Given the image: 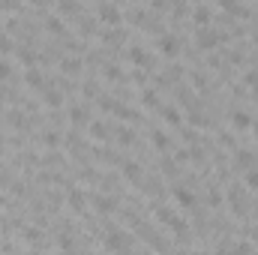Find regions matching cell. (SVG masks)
I'll use <instances>...</instances> for the list:
<instances>
[{"label":"cell","instance_id":"37","mask_svg":"<svg viewBox=\"0 0 258 255\" xmlns=\"http://www.w3.org/2000/svg\"><path fill=\"white\" fill-rule=\"evenodd\" d=\"M243 81H246V84H252V87H258V69H249V72L243 75Z\"/></svg>","mask_w":258,"mask_h":255},{"label":"cell","instance_id":"18","mask_svg":"<svg viewBox=\"0 0 258 255\" xmlns=\"http://www.w3.org/2000/svg\"><path fill=\"white\" fill-rule=\"evenodd\" d=\"M87 117H90V114H87L84 105H72V108H69V120H72L75 126H78V123H87Z\"/></svg>","mask_w":258,"mask_h":255},{"label":"cell","instance_id":"19","mask_svg":"<svg viewBox=\"0 0 258 255\" xmlns=\"http://www.w3.org/2000/svg\"><path fill=\"white\" fill-rule=\"evenodd\" d=\"M90 135H93L96 141H105V138H108V126H105L102 120H90Z\"/></svg>","mask_w":258,"mask_h":255},{"label":"cell","instance_id":"41","mask_svg":"<svg viewBox=\"0 0 258 255\" xmlns=\"http://www.w3.org/2000/svg\"><path fill=\"white\" fill-rule=\"evenodd\" d=\"M144 255H150V252H144Z\"/></svg>","mask_w":258,"mask_h":255},{"label":"cell","instance_id":"3","mask_svg":"<svg viewBox=\"0 0 258 255\" xmlns=\"http://www.w3.org/2000/svg\"><path fill=\"white\" fill-rule=\"evenodd\" d=\"M96 15H99V21H102L105 27H120V24H123V12H120L114 3H102V6L96 9Z\"/></svg>","mask_w":258,"mask_h":255},{"label":"cell","instance_id":"31","mask_svg":"<svg viewBox=\"0 0 258 255\" xmlns=\"http://www.w3.org/2000/svg\"><path fill=\"white\" fill-rule=\"evenodd\" d=\"M189 123H192V126H207V117L198 114V111H192V114H189Z\"/></svg>","mask_w":258,"mask_h":255},{"label":"cell","instance_id":"6","mask_svg":"<svg viewBox=\"0 0 258 255\" xmlns=\"http://www.w3.org/2000/svg\"><path fill=\"white\" fill-rule=\"evenodd\" d=\"M129 60H132V63H135L138 69H144V66L150 63V54H147V51H144L141 45H129Z\"/></svg>","mask_w":258,"mask_h":255},{"label":"cell","instance_id":"20","mask_svg":"<svg viewBox=\"0 0 258 255\" xmlns=\"http://www.w3.org/2000/svg\"><path fill=\"white\" fill-rule=\"evenodd\" d=\"M24 81H27L30 87H42V84H45V78H42L39 69H27V72H24Z\"/></svg>","mask_w":258,"mask_h":255},{"label":"cell","instance_id":"23","mask_svg":"<svg viewBox=\"0 0 258 255\" xmlns=\"http://www.w3.org/2000/svg\"><path fill=\"white\" fill-rule=\"evenodd\" d=\"M102 75H105L108 81H120V78H123V72H120V66H117V63H108V66L102 69Z\"/></svg>","mask_w":258,"mask_h":255},{"label":"cell","instance_id":"34","mask_svg":"<svg viewBox=\"0 0 258 255\" xmlns=\"http://www.w3.org/2000/svg\"><path fill=\"white\" fill-rule=\"evenodd\" d=\"M57 12H81L78 3H57Z\"/></svg>","mask_w":258,"mask_h":255},{"label":"cell","instance_id":"11","mask_svg":"<svg viewBox=\"0 0 258 255\" xmlns=\"http://www.w3.org/2000/svg\"><path fill=\"white\" fill-rule=\"evenodd\" d=\"M123 177H129L132 183H141V165H138V162H132V159H129V162H123Z\"/></svg>","mask_w":258,"mask_h":255},{"label":"cell","instance_id":"21","mask_svg":"<svg viewBox=\"0 0 258 255\" xmlns=\"http://www.w3.org/2000/svg\"><path fill=\"white\" fill-rule=\"evenodd\" d=\"M150 141H153V147H156V150H162V153L168 150V135H165L162 129H156V132L150 135Z\"/></svg>","mask_w":258,"mask_h":255},{"label":"cell","instance_id":"32","mask_svg":"<svg viewBox=\"0 0 258 255\" xmlns=\"http://www.w3.org/2000/svg\"><path fill=\"white\" fill-rule=\"evenodd\" d=\"M24 237H27V243H39V228H24Z\"/></svg>","mask_w":258,"mask_h":255},{"label":"cell","instance_id":"16","mask_svg":"<svg viewBox=\"0 0 258 255\" xmlns=\"http://www.w3.org/2000/svg\"><path fill=\"white\" fill-rule=\"evenodd\" d=\"M162 120H165L168 126H180V120H183V114H180L177 108H171V105H165V108H162Z\"/></svg>","mask_w":258,"mask_h":255},{"label":"cell","instance_id":"35","mask_svg":"<svg viewBox=\"0 0 258 255\" xmlns=\"http://www.w3.org/2000/svg\"><path fill=\"white\" fill-rule=\"evenodd\" d=\"M96 30V21L93 18H81V33H93Z\"/></svg>","mask_w":258,"mask_h":255},{"label":"cell","instance_id":"14","mask_svg":"<svg viewBox=\"0 0 258 255\" xmlns=\"http://www.w3.org/2000/svg\"><path fill=\"white\" fill-rule=\"evenodd\" d=\"M18 57H21V63H24L27 69H33V63H36V51H33L30 45H18Z\"/></svg>","mask_w":258,"mask_h":255},{"label":"cell","instance_id":"13","mask_svg":"<svg viewBox=\"0 0 258 255\" xmlns=\"http://www.w3.org/2000/svg\"><path fill=\"white\" fill-rule=\"evenodd\" d=\"M192 18H195L201 27H210V18H213V12H210V6H195Z\"/></svg>","mask_w":258,"mask_h":255},{"label":"cell","instance_id":"15","mask_svg":"<svg viewBox=\"0 0 258 255\" xmlns=\"http://www.w3.org/2000/svg\"><path fill=\"white\" fill-rule=\"evenodd\" d=\"M60 69H63L66 75H78V72H81V60H78V57H63V60H60Z\"/></svg>","mask_w":258,"mask_h":255},{"label":"cell","instance_id":"26","mask_svg":"<svg viewBox=\"0 0 258 255\" xmlns=\"http://www.w3.org/2000/svg\"><path fill=\"white\" fill-rule=\"evenodd\" d=\"M231 255H252V243L237 240V243H234V249H231Z\"/></svg>","mask_w":258,"mask_h":255},{"label":"cell","instance_id":"7","mask_svg":"<svg viewBox=\"0 0 258 255\" xmlns=\"http://www.w3.org/2000/svg\"><path fill=\"white\" fill-rule=\"evenodd\" d=\"M252 123H255V120H252L249 111H234V114H231V126H234V129H252Z\"/></svg>","mask_w":258,"mask_h":255},{"label":"cell","instance_id":"2","mask_svg":"<svg viewBox=\"0 0 258 255\" xmlns=\"http://www.w3.org/2000/svg\"><path fill=\"white\" fill-rule=\"evenodd\" d=\"M156 216H159L162 225H171L180 237H186V222L177 216V210H171V207H156Z\"/></svg>","mask_w":258,"mask_h":255},{"label":"cell","instance_id":"8","mask_svg":"<svg viewBox=\"0 0 258 255\" xmlns=\"http://www.w3.org/2000/svg\"><path fill=\"white\" fill-rule=\"evenodd\" d=\"M171 192H174V201H177L180 207H192V204H195V195H192L186 186H174Z\"/></svg>","mask_w":258,"mask_h":255},{"label":"cell","instance_id":"1","mask_svg":"<svg viewBox=\"0 0 258 255\" xmlns=\"http://www.w3.org/2000/svg\"><path fill=\"white\" fill-rule=\"evenodd\" d=\"M222 39H225V36H222L216 27H198V33H195V45H198L201 51H213Z\"/></svg>","mask_w":258,"mask_h":255},{"label":"cell","instance_id":"28","mask_svg":"<svg viewBox=\"0 0 258 255\" xmlns=\"http://www.w3.org/2000/svg\"><path fill=\"white\" fill-rule=\"evenodd\" d=\"M141 102L156 108V105H159V96H156V90H144V99H141Z\"/></svg>","mask_w":258,"mask_h":255},{"label":"cell","instance_id":"4","mask_svg":"<svg viewBox=\"0 0 258 255\" xmlns=\"http://www.w3.org/2000/svg\"><path fill=\"white\" fill-rule=\"evenodd\" d=\"M102 243H105V249H111V252H129L132 237H126V234H120V231H111Z\"/></svg>","mask_w":258,"mask_h":255},{"label":"cell","instance_id":"40","mask_svg":"<svg viewBox=\"0 0 258 255\" xmlns=\"http://www.w3.org/2000/svg\"><path fill=\"white\" fill-rule=\"evenodd\" d=\"M0 150H3V135H0Z\"/></svg>","mask_w":258,"mask_h":255},{"label":"cell","instance_id":"25","mask_svg":"<svg viewBox=\"0 0 258 255\" xmlns=\"http://www.w3.org/2000/svg\"><path fill=\"white\" fill-rule=\"evenodd\" d=\"M117 141H120V144H132V141H135V132L126 129V126H120V129H117Z\"/></svg>","mask_w":258,"mask_h":255},{"label":"cell","instance_id":"27","mask_svg":"<svg viewBox=\"0 0 258 255\" xmlns=\"http://www.w3.org/2000/svg\"><path fill=\"white\" fill-rule=\"evenodd\" d=\"M6 120H9L12 126H24V114H21V111H15V108L6 114Z\"/></svg>","mask_w":258,"mask_h":255},{"label":"cell","instance_id":"29","mask_svg":"<svg viewBox=\"0 0 258 255\" xmlns=\"http://www.w3.org/2000/svg\"><path fill=\"white\" fill-rule=\"evenodd\" d=\"M9 75H12V66L0 57V84H3V81H9Z\"/></svg>","mask_w":258,"mask_h":255},{"label":"cell","instance_id":"33","mask_svg":"<svg viewBox=\"0 0 258 255\" xmlns=\"http://www.w3.org/2000/svg\"><path fill=\"white\" fill-rule=\"evenodd\" d=\"M6 51H12V39H9V33H0V54H6Z\"/></svg>","mask_w":258,"mask_h":255},{"label":"cell","instance_id":"17","mask_svg":"<svg viewBox=\"0 0 258 255\" xmlns=\"http://www.w3.org/2000/svg\"><path fill=\"white\" fill-rule=\"evenodd\" d=\"M42 99H45V105H60L63 102V93L57 87H45L42 90Z\"/></svg>","mask_w":258,"mask_h":255},{"label":"cell","instance_id":"36","mask_svg":"<svg viewBox=\"0 0 258 255\" xmlns=\"http://www.w3.org/2000/svg\"><path fill=\"white\" fill-rule=\"evenodd\" d=\"M207 201H210L213 207H219V204H222V195H219V189H210V192H207Z\"/></svg>","mask_w":258,"mask_h":255},{"label":"cell","instance_id":"9","mask_svg":"<svg viewBox=\"0 0 258 255\" xmlns=\"http://www.w3.org/2000/svg\"><path fill=\"white\" fill-rule=\"evenodd\" d=\"M93 204H96V210H99V213H114V210H117V201H114L111 195H96V198H93Z\"/></svg>","mask_w":258,"mask_h":255},{"label":"cell","instance_id":"38","mask_svg":"<svg viewBox=\"0 0 258 255\" xmlns=\"http://www.w3.org/2000/svg\"><path fill=\"white\" fill-rule=\"evenodd\" d=\"M132 81H135V84H144V81H147V75H144V69H135V75H132Z\"/></svg>","mask_w":258,"mask_h":255},{"label":"cell","instance_id":"24","mask_svg":"<svg viewBox=\"0 0 258 255\" xmlns=\"http://www.w3.org/2000/svg\"><path fill=\"white\" fill-rule=\"evenodd\" d=\"M45 27H48V33H63V30H66V27H63V21H60L57 15H51V18L45 21Z\"/></svg>","mask_w":258,"mask_h":255},{"label":"cell","instance_id":"39","mask_svg":"<svg viewBox=\"0 0 258 255\" xmlns=\"http://www.w3.org/2000/svg\"><path fill=\"white\" fill-rule=\"evenodd\" d=\"M249 237H252V240L258 243V228H252V231H249Z\"/></svg>","mask_w":258,"mask_h":255},{"label":"cell","instance_id":"10","mask_svg":"<svg viewBox=\"0 0 258 255\" xmlns=\"http://www.w3.org/2000/svg\"><path fill=\"white\" fill-rule=\"evenodd\" d=\"M126 36H123V30L120 27H108V30H102V42L105 45H120Z\"/></svg>","mask_w":258,"mask_h":255},{"label":"cell","instance_id":"5","mask_svg":"<svg viewBox=\"0 0 258 255\" xmlns=\"http://www.w3.org/2000/svg\"><path fill=\"white\" fill-rule=\"evenodd\" d=\"M156 45H159V51H162L165 57H177V51H180V39H177L174 33H162V36L156 39Z\"/></svg>","mask_w":258,"mask_h":255},{"label":"cell","instance_id":"30","mask_svg":"<svg viewBox=\"0 0 258 255\" xmlns=\"http://www.w3.org/2000/svg\"><path fill=\"white\" fill-rule=\"evenodd\" d=\"M246 186L252 189V192H258V171L252 168V171H246Z\"/></svg>","mask_w":258,"mask_h":255},{"label":"cell","instance_id":"12","mask_svg":"<svg viewBox=\"0 0 258 255\" xmlns=\"http://www.w3.org/2000/svg\"><path fill=\"white\" fill-rule=\"evenodd\" d=\"M66 201H69V207H72L75 213H81V210H84V204H87V201H84V195H81V189H69Z\"/></svg>","mask_w":258,"mask_h":255},{"label":"cell","instance_id":"22","mask_svg":"<svg viewBox=\"0 0 258 255\" xmlns=\"http://www.w3.org/2000/svg\"><path fill=\"white\" fill-rule=\"evenodd\" d=\"M234 159H237V165H243V168H249V171H252V165H255V156H252L249 150H237Z\"/></svg>","mask_w":258,"mask_h":255}]
</instances>
